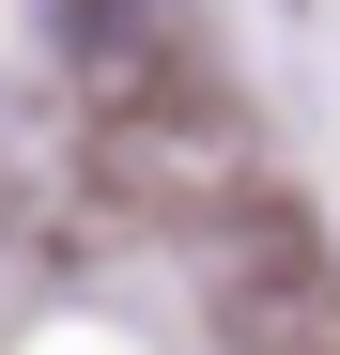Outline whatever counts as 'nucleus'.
<instances>
[{
    "mask_svg": "<svg viewBox=\"0 0 340 355\" xmlns=\"http://www.w3.org/2000/svg\"><path fill=\"white\" fill-rule=\"evenodd\" d=\"M216 309H232V355H340V263L294 216L216 232Z\"/></svg>",
    "mask_w": 340,
    "mask_h": 355,
    "instance_id": "f257e3e1",
    "label": "nucleus"
}]
</instances>
